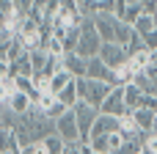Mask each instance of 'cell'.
I'll use <instances>...</instances> for the list:
<instances>
[{
	"mask_svg": "<svg viewBox=\"0 0 157 154\" xmlns=\"http://www.w3.org/2000/svg\"><path fill=\"white\" fill-rule=\"evenodd\" d=\"M144 72H146V74H149V77H152V80L157 83V58L152 61V63H149V66H146V69H144Z\"/></svg>",
	"mask_w": 157,
	"mask_h": 154,
	"instance_id": "obj_24",
	"label": "cell"
},
{
	"mask_svg": "<svg viewBox=\"0 0 157 154\" xmlns=\"http://www.w3.org/2000/svg\"><path fill=\"white\" fill-rule=\"evenodd\" d=\"M141 154H157V152H152V149H144V152H141Z\"/></svg>",
	"mask_w": 157,
	"mask_h": 154,
	"instance_id": "obj_26",
	"label": "cell"
},
{
	"mask_svg": "<svg viewBox=\"0 0 157 154\" xmlns=\"http://www.w3.org/2000/svg\"><path fill=\"white\" fill-rule=\"evenodd\" d=\"M61 63H63V69H69L75 77H86V74H88V58L80 55V52H66V55L61 58Z\"/></svg>",
	"mask_w": 157,
	"mask_h": 154,
	"instance_id": "obj_11",
	"label": "cell"
},
{
	"mask_svg": "<svg viewBox=\"0 0 157 154\" xmlns=\"http://www.w3.org/2000/svg\"><path fill=\"white\" fill-rule=\"evenodd\" d=\"M119 130H121V118H119V116L99 113V116H97V121H94L91 138H94V135H110V132H119Z\"/></svg>",
	"mask_w": 157,
	"mask_h": 154,
	"instance_id": "obj_12",
	"label": "cell"
},
{
	"mask_svg": "<svg viewBox=\"0 0 157 154\" xmlns=\"http://www.w3.org/2000/svg\"><path fill=\"white\" fill-rule=\"evenodd\" d=\"M132 28H135L141 36H144V33H149V30H155V28H157V25H155V14H146V11H141V14H138V19L132 22Z\"/></svg>",
	"mask_w": 157,
	"mask_h": 154,
	"instance_id": "obj_19",
	"label": "cell"
},
{
	"mask_svg": "<svg viewBox=\"0 0 157 154\" xmlns=\"http://www.w3.org/2000/svg\"><path fill=\"white\" fill-rule=\"evenodd\" d=\"M66 110H69V107H66V105H63V102H61V99H55V102H52V105H50V107H47V110H44V113H47V116H50V118H52V121H55V118H58V116H63V113H66Z\"/></svg>",
	"mask_w": 157,
	"mask_h": 154,
	"instance_id": "obj_21",
	"label": "cell"
},
{
	"mask_svg": "<svg viewBox=\"0 0 157 154\" xmlns=\"http://www.w3.org/2000/svg\"><path fill=\"white\" fill-rule=\"evenodd\" d=\"M58 99H61L66 107H75V105L80 102V88H77V80H75V83H69V85L58 94Z\"/></svg>",
	"mask_w": 157,
	"mask_h": 154,
	"instance_id": "obj_17",
	"label": "cell"
},
{
	"mask_svg": "<svg viewBox=\"0 0 157 154\" xmlns=\"http://www.w3.org/2000/svg\"><path fill=\"white\" fill-rule=\"evenodd\" d=\"M75 80H77V77H75L69 69H63V66H61V69L50 77V94H55V96H58V94H61L69 83H75Z\"/></svg>",
	"mask_w": 157,
	"mask_h": 154,
	"instance_id": "obj_16",
	"label": "cell"
},
{
	"mask_svg": "<svg viewBox=\"0 0 157 154\" xmlns=\"http://www.w3.org/2000/svg\"><path fill=\"white\" fill-rule=\"evenodd\" d=\"M63 154H83V141H72V143H66Z\"/></svg>",
	"mask_w": 157,
	"mask_h": 154,
	"instance_id": "obj_23",
	"label": "cell"
},
{
	"mask_svg": "<svg viewBox=\"0 0 157 154\" xmlns=\"http://www.w3.org/2000/svg\"><path fill=\"white\" fill-rule=\"evenodd\" d=\"M0 154H19V149H0Z\"/></svg>",
	"mask_w": 157,
	"mask_h": 154,
	"instance_id": "obj_25",
	"label": "cell"
},
{
	"mask_svg": "<svg viewBox=\"0 0 157 154\" xmlns=\"http://www.w3.org/2000/svg\"><path fill=\"white\" fill-rule=\"evenodd\" d=\"M8 74H25V77H33L36 74V69H33V58H30V50H25L19 58H14L11 63H8Z\"/></svg>",
	"mask_w": 157,
	"mask_h": 154,
	"instance_id": "obj_13",
	"label": "cell"
},
{
	"mask_svg": "<svg viewBox=\"0 0 157 154\" xmlns=\"http://www.w3.org/2000/svg\"><path fill=\"white\" fill-rule=\"evenodd\" d=\"M99 113H108V116H119V118L130 113V107H127V99H124V85H116V88L108 94V99L102 102Z\"/></svg>",
	"mask_w": 157,
	"mask_h": 154,
	"instance_id": "obj_7",
	"label": "cell"
},
{
	"mask_svg": "<svg viewBox=\"0 0 157 154\" xmlns=\"http://www.w3.org/2000/svg\"><path fill=\"white\" fill-rule=\"evenodd\" d=\"M86 77H94V80H105V83H110V85H116V69L113 66H108L99 55H94V58H88V74Z\"/></svg>",
	"mask_w": 157,
	"mask_h": 154,
	"instance_id": "obj_9",
	"label": "cell"
},
{
	"mask_svg": "<svg viewBox=\"0 0 157 154\" xmlns=\"http://www.w3.org/2000/svg\"><path fill=\"white\" fill-rule=\"evenodd\" d=\"M141 96H144V91H141V85H138L135 80L124 85V99H127V107H130V110H135V107H138Z\"/></svg>",
	"mask_w": 157,
	"mask_h": 154,
	"instance_id": "obj_18",
	"label": "cell"
},
{
	"mask_svg": "<svg viewBox=\"0 0 157 154\" xmlns=\"http://www.w3.org/2000/svg\"><path fill=\"white\" fill-rule=\"evenodd\" d=\"M94 22H97V30L102 36V41H119V33H121V25L124 19L116 14V11H97L91 14Z\"/></svg>",
	"mask_w": 157,
	"mask_h": 154,
	"instance_id": "obj_4",
	"label": "cell"
},
{
	"mask_svg": "<svg viewBox=\"0 0 157 154\" xmlns=\"http://www.w3.org/2000/svg\"><path fill=\"white\" fill-rule=\"evenodd\" d=\"M144 41H146V47L155 52V50H157V28H155V30H149V33H144Z\"/></svg>",
	"mask_w": 157,
	"mask_h": 154,
	"instance_id": "obj_22",
	"label": "cell"
},
{
	"mask_svg": "<svg viewBox=\"0 0 157 154\" xmlns=\"http://www.w3.org/2000/svg\"><path fill=\"white\" fill-rule=\"evenodd\" d=\"M132 118H135V124L141 127V132L157 130V110H152V107H135V110H132Z\"/></svg>",
	"mask_w": 157,
	"mask_h": 154,
	"instance_id": "obj_14",
	"label": "cell"
},
{
	"mask_svg": "<svg viewBox=\"0 0 157 154\" xmlns=\"http://www.w3.org/2000/svg\"><path fill=\"white\" fill-rule=\"evenodd\" d=\"M72 110H75V116H77L83 143H88V141H91V130H94V121H97V116H99V107H94V105H88V102H83V99H80Z\"/></svg>",
	"mask_w": 157,
	"mask_h": 154,
	"instance_id": "obj_5",
	"label": "cell"
},
{
	"mask_svg": "<svg viewBox=\"0 0 157 154\" xmlns=\"http://www.w3.org/2000/svg\"><path fill=\"white\" fill-rule=\"evenodd\" d=\"M88 143L94 146V152L110 154V152H116V149L124 143V135H121V132H110V135H94Z\"/></svg>",
	"mask_w": 157,
	"mask_h": 154,
	"instance_id": "obj_10",
	"label": "cell"
},
{
	"mask_svg": "<svg viewBox=\"0 0 157 154\" xmlns=\"http://www.w3.org/2000/svg\"><path fill=\"white\" fill-rule=\"evenodd\" d=\"M77 88H80V99L94 105V107H102V102L108 99V94L116 88L105 80H94V77H77Z\"/></svg>",
	"mask_w": 157,
	"mask_h": 154,
	"instance_id": "obj_3",
	"label": "cell"
},
{
	"mask_svg": "<svg viewBox=\"0 0 157 154\" xmlns=\"http://www.w3.org/2000/svg\"><path fill=\"white\" fill-rule=\"evenodd\" d=\"M155 25H157V11H155Z\"/></svg>",
	"mask_w": 157,
	"mask_h": 154,
	"instance_id": "obj_27",
	"label": "cell"
},
{
	"mask_svg": "<svg viewBox=\"0 0 157 154\" xmlns=\"http://www.w3.org/2000/svg\"><path fill=\"white\" fill-rule=\"evenodd\" d=\"M55 132H58L66 143H72V141H83V135H80V124H77V116H75L72 107H69L63 116L55 118Z\"/></svg>",
	"mask_w": 157,
	"mask_h": 154,
	"instance_id": "obj_6",
	"label": "cell"
},
{
	"mask_svg": "<svg viewBox=\"0 0 157 154\" xmlns=\"http://www.w3.org/2000/svg\"><path fill=\"white\" fill-rule=\"evenodd\" d=\"M3 105H8L17 116H22V113H28V110L33 107V96H30V94H25V91H17L14 96L3 99Z\"/></svg>",
	"mask_w": 157,
	"mask_h": 154,
	"instance_id": "obj_15",
	"label": "cell"
},
{
	"mask_svg": "<svg viewBox=\"0 0 157 154\" xmlns=\"http://www.w3.org/2000/svg\"><path fill=\"white\" fill-rule=\"evenodd\" d=\"M52 132H55V121H52L44 110H39L36 105H33L28 113H22L19 121H17L19 146H22V143H30V141H44V138L52 135Z\"/></svg>",
	"mask_w": 157,
	"mask_h": 154,
	"instance_id": "obj_1",
	"label": "cell"
},
{
	"mask_svg": "<svg viewBox=\"0 0 157 154\" xmlns=\"http://www.w3.org/2000/svg\"><path fill=\"white\" fill-rule=\"evenodd\" d=\"M155 58H157V50H155Z\"/></svg>",
	"mask_w": 157,
	"mask_h": 154,
	"instance_id": "obj_28",
	"label": "cell"
},
{
	"mask_svg": "<svg viewBox=\"0 0 157 154\" xmlns=\"http://www.w3.org/2000/svg\"><path fill=\"white\" fill-rule=\"evenodd\" d=\"M99 58H102L108 66L119 69L121 63H127V61H130V52H127V47H124V44H119V41H105V44H102V50H99Z\"/></svg>",
	"mask_w": 157,
	"mask_h": 154,
	"instance_id": "obj_8",
	"label": "cell"
},
{
	"mask_svg": "<svg viewBox=\"0 0 157 154\" xmlns=\"http://www.w3.org/2000/svg\"><path fill=\"white\" fill-rule=\"evenodd\" d=\"M102 44H105V41H102V36H99V30H97L94 17H86L83 25H80V41H77V50H75V52H80V55H86V58H94V55H99Z\"/></svg>",
	"mask_w": 157,
	"mask_h": 154,
	"instance_id": "obj_2",
	"label": "cell"
},
{
	"mask_svg": "<svg viewBox=\"0 0 157 154\" xmlns=\"http://www.w3.org/2000/svg\"><path fill=\"white\" fill-rule=\"evenodd\" d=\"M44 146H47V152H50V154H63L66 141H63L58 132H52V135H47V138H44Z\"/></svg>",
	"mask_w": 157,
	"mask_h": 154,
	"instance_id": "obj_20",
	"label": "cell"
}]
</instances>
